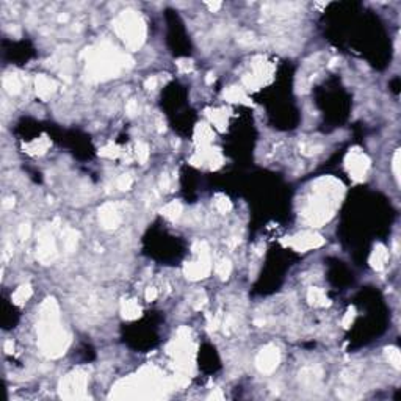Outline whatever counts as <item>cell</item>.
Listing matches in <instances>:
<instances>
[{
    "label": "cell",
    "instance_id": "6da1fadb",
    "mask_svg": "<svg viewBox=\"0 0 401 401\" xmlns=\"http://www.w3.org/2000/svg\"><path fill=\"white\" fill-rule=\"evenodd\" d=\"M39 348L49 357H60L69 346V335L60 326L58 304L54 298H47L42 303L38 322Z\"/></svg>",
    "mask_w": 401,
    "mask_h": 401
},
{
    "label": "cell",
    "instance_id": "7a4b0ae2",
    "mask_svg": "<svg viewBox=\"0 0 401 401\" xmlns=\"http://www.w3.org/2000/svg\"><path fill=\"white\" fill-rule=\"evenodd\" d=\"M312 190L315 198L304 206L303 218L310 226H322L332 218L334 210L340 199V193L344 191V187L339 180L326 177L320 179Z\"/></svg>",
    "mask_w": 401,
    "mask_h": 401
},
{
    "label": "cell",
    "instance_id": "3957f363",
    "mask_svg": "<svg viewBox=\"0 0 401 401\" xmlns=\"http://www.w3.org/2000/svg\"><path fill=\"white\" fill-rule=\"evenodd\" d=\"M88 63V76L93 80H105L118 77L122 68L132 66V58L121 54L110 44H104L97 49H86L83 52Z\"/></svg>",
    "mask_w": 401,
    "mask_h": 401
},
{
    "label": "cell",
    "instance_id": "277c9868",
    "mask_svg": "<svg viewBox=\"0 0 401 401\" xmlns=\"http://www.w3.org/2000/svg\"><path fill=\"white\" fill-rule=\"evenodd\" d=\"M116 35L126 42L130 50H138L146 39V25L141 16L135 11H124L113 20Z\"/></svg>",
    "mask_w": 401,
    "mask_h": 401
},
{
    "label": "cell",
    "instance_id": "5b68a950",
    "mask_svg": "<svg viewBox=\"0 0 401 401\" xmlns=\"http://www.w3.org/2000/svg\"><path fill=\"white\" fill-rule=\"evenodd\" d=\"M88 385V376L83 371H74L60 382V393L63 398H85V390Z\"/></svg>",
    "mask_w": 401,
    "mask_h": 401
},
{
    "label": "cell",
    "instance_id": "8992f818",
    "mask_svg": "<svg viewBox=\"0 0 401 401\" xmlns=\"http://www.w3.org/2000/svg\"><path fill=\"white\" fill-rule=\"evenodd\" d=\"M345 166H346V171L349 172V176L353 177V180L362 182L365 179L367 171L370 168V158L363 154L361 149L354 148L346 154Z\"/></svg>",
    "mask_w": 401,
    "mask_h": 401
},
{
    "label": "cell",
    "instance_id": "52a82bcc",
    "mask_svg": "<svg viewBox=\"0 0 401 401\" xmlns=\"http://www.w3.org/2000/svg\"><path fill=\"white\" fill-rule=\"evenodd\" d=\"M325 243V238L322 235L315 234V232H301V234H296L293 237H290L287 242H284V245L291 248L295 251H309V249H317Z\"/></svg>",
    "mask_w": 401,
    "mask_h": 401
},
{
    "label": "cell",
    "instance_id": "ba28073f",
    "mask_svg": "<svg viewBox=\"0 0 401 401\" xmlns=\"http://www.w3.org/2000/svg\"><path fill=\"white\" fill-rule=\"evenodd\" d=\"M36 257L41 264H50L57 257V245L54 235L49 229H42L38 237V248H36Z\"/></svg>",
    "mask_w": 401,
    "mask_h": 401
},
{
    "label": "cell",
    "instance_id": "9c48e42d",
    "mask_svg": "<svg viewBox=\"0 0 401 401\" xmlns=\"http://www.w3.org/2000/svg\"><path fill=\"white\" fill-rule=\"evenodd\" d=\"M279 361H281L279 349L276 348L274 345H268L257 354L256 367H257V370L260 371V373L269 375V373H273L276 368H278Z\"/></svg>",
    "mask_w": 401,
    "mask_h": 401
},
{
    "label": "cell",
    "instance_id": "30bf717a",
    "mask_svg": "<svg viewBox=\"0 0 401 401\" xmlns=\"http://www.w3.org/2000/svg\"><path fill=\"white\" fill-rule=\"evenodd\" d=\"M212 271V264H210V254L207 256H199L196 262H190L184 267V273L188 279L191 281H199L207 278Z\"/></svg>",
    "mask_w": 401,
    "mask_h": 401
},
{
    "label": "cell",
    "instance_id": "8fae6325",
    "mask_svg": "<svg viewBox=\"0 0 401 401\" xmlns=\"http://www.w3.org/2000/svg\"><path fill=\"white\" fill-rule=\"evenodd\" d=\"M99 220L102 228L107 230H113L121 224V215L115 204H104L99 210Z\"/></svg>",
    "mask_w": 401,
    "mask_h": 401
},
{
    "label": "cell",
    "instance_id": "7c38bea8",
    "mask_svg": "<svg viewBox=\"0 0 401 401\" xmlns=\"http://www.w3.org/2000/svg\"><path fill=\"white\" fill-rule=\"evenodd\" d=\"M55 88L57 85L52 78H49L47 76H38L35 78V91H36V96L39 99L46 100L49 99L52 94L55 93Z\"/></svg>",
    "mask_w": 401,
    "mask_h": 401
},
{
    "label": "cell",
    "instance_id": "4fadbf2b",
    "mask_svg": "<svg viewBox=\"0 0 401 401\" xmlns=\"http://www.w3.org/2000/svg\"><path fill=\"white\" fill-rule=\"evenodd\" d=\"M387 260H389L387 248H385L384 245H381V243H378L373 248V251H371V256H370V265H371V268L376 269V271H381V269H384L385 264H387Z\"/></svg>",
    "mask_w": 401,
    "mask_h": 401
},
{
    "label": "cell",
    "instance_id": "5bb4252c",
    "mask_svg": "<svg viewBox=\"0 0 401 401\" xmlns=\"http://www.w3.org/2000/svg\"><path fill=\"white\" fill-rule=\"evenodd\" d=\"M22 86H24V82H22V78H20V76H18V74H6L3 77V88L6 93H10L11 96L19 94L22 91Z\"/></svg>",
    "mask_w": 401,
    "mask_h": 401
},
{
    "label": "cell",
    "instance_id": "9a60e30c",
    "mask_svg": "<svg viewBox=\"0 0 401 401\" xmlns=\"http://www.w3.org/2000/svg\"><path fill=\"white\" fill-rule=\"evenodd\" d=\"M121 313L122 317L126 320H136L141 317V307L138 306V303L135 300H127V301H122L121 304Z\"/></svg>",
    "mask_w": 401,
    "mask_h": 401
},
{
    "label": "cell",
    "instance_id": "2e32d148",
    "mask_svg": "<svg viewBox=\"0 0 401 401\" xmlns=\"http://www.w3.org/2000/svg\"><path fill=\"white\" fill-rule=\"evenodd\" d=\"M307 301L312 306H315V307H326V306H329V298L326 296V293L322 288H317V287L309 288Z\"/></svg>",
    "mask_w": 401,
    "mask_h": 401
},
{
    "label": "cell",
    "instance_id": "e0dca14e",
    "mask_svg": "<svg viewBox=\"0 0 401 401\" xmlns=\"http://www.w3.org/2000/svg\"><path fill=\"white\" fill-rule=\"evenodd\" d=\"M49 148H50V141H49L47 136H41V138H38V140H33L30 144L25 146L27 152H30V154H33V155L44 154Z\"/></svg>",
    "mask_w": 401,
    "mask_h": 401
},
{
    "label": "cell",
    "instance_id": "ac0fdd59",
    "mask_svg": "<svg viewBox=\"0 0 401 401\" xmlns=\"http://www.w3.org/2000/svg\"><path fill=\"white\" fill-rule=\"evenodd\" d=\"M162 215L171 221L179 220L182 215V204L179 201H172L170 204H166V206L162 209Z\"/></svg>",
    "mask_w": 401,
    "mask_h": 401
},
{
    "label": "cell",
    "instance_id": "d6986e66",
    "mask_svg": "<svg viewBox=\"0 0 401 401\" xmlns=\"http://www.w3.org/2000/svg\"><path fill=\"white\" fill-rule=\"evenodd\" d=\"M32 296V286L30 284H22L16 288V291L13 293V303L18 306H22L24 303H27L28 298Z\"/></svg>",
    "mask_w": 401,
    "mask_h": 401
},
{
    "label": "cell",
    "instance_id": "ffe728a7",
    "mask_svg": "<svg viewBox=\"0 0 401 401\" xmlns=\"http://www.w3.org/2000/svg\"><path fill=\"white\" fill-rule=\"evenodd\" d=\"M224 99L229 102H245V104H248V96L242 88H238V86H230V88L226 90Z\"/></svg>",
    "mask_w": 401,
    "mask_h": 401
},
{
    "label": "cell",
    "instance_id": "44dd1931",
    "mask_svg": "<svg viewBox=\"0 0 401 401\" xmlns=\"http://www.w3.org/2000/svg\"><path fill=\"white\" fill-rule=\"evenodd\" d=\"M77 242H78V234L74 229H68L63 234V246H64V249H66V252L76 251Z\"/></svg>",
    "mask_w": 401,
    "mask_h": 401
},
{
    "label": "cell",
    "instance_id": "7402d4cb",
    "mask_svg": "<svg viewBox=\"0 0 401 401\" xmlns=\"http://www.w3.org/2000/svg\"><path fill=\"white\" fill-rule=\"evenodd\" d=\"M212 136H213L212 129L206 126V124H199L198 129H196V140L201 143V146H207L212 141Z\"/></svg>",
    "mask_w": 401,
    "mask_h": 401
},
{
    "label": "cell",
    "instance_id": "603a6c76",
    "mask_svg": "<svg viewBox=\"0 0 401 401\" xmlns=\"http://www.w3.org/2000/svg\"><path fill=\"white\" fill-rule=\"evenodd\" d=\"M215 271L221 279H228L230 276V273H232V264L228 259H223L215 265Z\"/></svg>",
    "mask_w": 401,
    "mask_h": 401
},
{
    "label": "cell",
    "instance_id": "cb8c5ba5",
    "mask_svg": "<svg viewBox=\"0 0 401 401\" xmlns=\"http://www.w3.org/2000/svg\"><path fill=\"white\" fill-rule=\"evenodd\" d=\"M135 155H136L138 162H140L141 165H144L146 162H148V158H149V148H148V144L143 143V141H138L136 146H135Z\"/></svg>",
    "mask_w": 401,
    "mask_h": 401
},
{
    "label": "cell",
    "instance_id": "d4e9b609",
    "mask_svg": "<svg viewBox=\"0 0 401 401\" xmlns=\"http://www.w3.org/2000/svg\"><path fill=\"white\" fill-rule=\"evenodd\" d=\"M385 356H387V359L389 362L392 363L393 367H395L397 370H400V363H401V354L397 348H393V346H389L387 349H385Z\"/></svg>",
    "mask_w": 401,
    "mask_h": 401
},
{
    "label": "cell",
    "instance_id": "484cf974",
    "mask_svg": "<svg viewBox=\"0 0 401 401\" xmlns=\"http://www.w3.org/2000/svg\"><path fill=\"white\" fill-rule=\"evenodd\" d=\"M215 207H216L218 212L226 213V212H229V210L232 209V204H230V201L228 198H226V196L218 194L216 198H215Z\"/></svg>",
    "mask_w": 401,
    "mask_h": 401
},
{
    "label": "cell",
    "instance_id": "4316f807",
    "mask_svg": "<svg viewBox=\"0 0 401 401\" xmlns=\"http://www.w3.org/2000/svg\"><path fill=\"white\" fill-rule=\"evenodd\" d=\"M99 155L104 157V158H118L121 155V151L116 148L115 144H108L105 148H102L99 151Z\"/></svg>",
    "mask_w": 401,
    "mask_h": 401
},
{
    "label": "cell",
    "instance_id": "83f0119b",
    "mask_svg": "<svg viewBox=\"0 0 401 401\" xmlns=\"http://www.w3.org/2000/svg\"><path fill=\"white\" fill-rule=\"evenodd\" d=\"M134 184V179L130 174H122V176H119L118 182H116V185H118L119 190H122V191H126V190H129L130 187H132Z\"/></svg>",
    "mask_w": 401,
    "mask_h": 401
},
{
    "label": "cell",
    "instance_id": "f1b7e54d",
    "mask_svg": "<svg viewBox=\"0 0 401 401\" xmlns=\"http://www.w3.org/2000/svg\"><path fill=\"white\" fill-rule=\"evenodd\" d=\"M176 64H177L179 72H182V74H188V72L193 71V61L188 60V58H180V60H177Z\"/></svg>",
    "mask_w": 401,
    "mask_h": 401
},
{
    "label": "cell",
    "instance_id": "f546056e",
    "mask_svg": "<svg viewBox=\"0 0 401 401\" xmlns=\"http://www.w3.org/2000/svg\"><path fill=\"white\" fill-rule=\"evenodd\" d=\"M30 232H32V228H30V224L28 223H22L19 226V229H18V237L22 240H27L28 237H30Z\"/></svg>",
    "mask_w": 401,
    "mask_h": 401
},
{
    "label": "cell",
    "instance_id": "4dcf8cb0",
    "mask_svg": "<svg viewBox=\"0 0 401 401\" xmlns=\"http://www.w3.org/2000/svg\"><path fill=\"white\" fill-rule=\"evenodd\" d=\"M354 318H356V309L354 307H349L348 312L345 313L344 320H342V325H344V327H349V326H351V323L354 322Z\"/></svg>",
    "mask_w": 401,
    "mask_h": 401
},
{
    "label": "cell",
    "instance_id": "1f68e13d",
    "mask_svg": "<svg viewBox=\"0 0 401 401\" xmlns=\"http://www.w3.org/2000/svg\"><path fill=\"white\" fill-rule=\"evenodd\" d=\"M392 170H393V174H395L397 180H400V151H397L395 154H393V160H392Z\"/></svg>",
    "mask_w": 401,
    "mask_h": 401
},
{
    "label": "cell",
    "instance_id": "d6a6232c",
    "mask_svg": "<svg viewBox=\"0 0 401 401\" xmlns=\"http://www.w3.org/2000/svg\"><path fill=\"white\" fill-rule=\"evenodd\" d=\"M126 112L129 116H135L138 113V102L136 100H129L126 105Z\"/></svg>",
    "mask_w": 401,
    "mask_h": 401
},
{
    "label": "cell",
    "instance_id": "836d02e7",
    "mask_svg": "<svg viewBox=\"0 0 401 401\" xmlns=\"http://www.w3.org/2000/svg\"><path fill=\"white\" fill-rule=\"evenodd\" d=\"M157 85H158V78H157L155 76H152V77H149V78L144 82V88H146V90H155V88H157Z\"/></svg>",
    "mask_w": 401,
    "mask_h": 401
},
{
    "label": "cell",
    "instance_id": "e575fe53",
    "mask_svg": "<svg viewBox=\"0 0 401 401\" xmlns=\"http://www.w3.org/2000/svg\"><path fill=\"white\" fill-rule=\"evenodd\" d=\"M171 187V180H170V176L168 174H163L162 179H160V188L163 190V191H168Z\"/></svg>",
    "mask_w": 401,
    "mask_h": 401
},
{
    "label": "cell",
    "instance_id": "d590c367",
    "mask_svg": "<svg viewBox=\"0 0 401 401\" xmlns=\"http://www.w3.org/2000/svg\"><path fill=\"white\" fill-rule=\"evenodd\" d=\"M144 296H146V301H154L155 298H157V290L149 287L148 290H146V295Z\"/></svg>",
    "mask_w": 401,
    "mask_h": 401
},
{
    "label": "cell",
    "instance_id": "8d00e7d4",
    "mask_svg": "<svg viewBox=\"0 0 401 401\" xmlns=\"http://www.w3.org/2000/svg\"><path fill=\"white\" fill-rule=\"evenodd\" d=\"M13 340H6L5 344H3V349H5V353H8V354H11L13 353Z\"/></svg>",
    "mask_w": 401,
    "mask_h": 401
},
{
    "label": "cell",
    "instance_id": "74e56055",
    "mask_svg": "<svg viewBox=\"0 0 401 401\" xmlns=\"http://www.w3.org/2000/svg\"><path fill=\"white\" fill-rule=\"evenodd\" d=\"M221 2H213V3H207V8L210 10V11H218L221 8Z\"/></svg>",
    "mask_w": 401,
    "mask_h": 401
},
{
    "label": "cell",
    "instance_id": "f35d334b",
    "mask_svg": "<svg viewBox=\"0 0 401 401\" xmlns=\"http://www.w3.org/2000/svg\"><path fill=\"white\" fill-rule=\"evenodd\" d=\"M215 82V74H212V72H210V74H207V77H206V83L207 85H212Z\"/></svg>",
    "mask_w": 401,
    "mask_h": 401
},
{
    "label": "cell",
    "instance_id": "ab89813d",
    "mask_svg": "<svg viewBox=\"0 0 401 401\" xmlns=\"http://www.w3.org/2000/svg\"><path fill=\"white\" fill-rule=\"evenodd\" d=\"M13 204H14V201H13L11 198H10V199H5V201H3V207H5V209H10V207H13Z\"/></svg>",
    "mask_w": 401,
    "mask_h": 401
}]
</instances>
